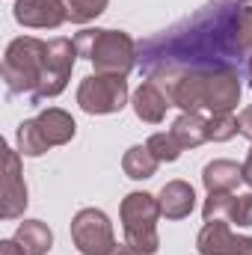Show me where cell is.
<instances>
[{"mask_svg": "<svg viewBox=\"0 0 252 255\" xmlns=\"http://www.w3.org/2000/svg\"><path fill=\"white\" fill-rule=\"evenodd\" d=\"M252 54V3L211 0L193 18L136 45L139 68L175 74L190 68H238Z\"/></svg>", "mask_w": 252, "mask_h": 255, "instance_id": "1", "label": "cell"}, {"mask_svg": "<svg viewBox=\"0 0 252 255\" xmlns=\"http://www.w3.org/2000/svg\"><path fill=\"white\" fill-rule=\"evenodd\" d=\"M154 80L181 113H226L241 104L244 77L241 68H190L175 74H154Z\"/></svg>", "mask_w": 252, "mask_h": 255, "instance_id": "2", "label": "cell"}, {"mask_svg": "<svg viewBox=\"0 0 252 255\" xmlns=\"http://www.w3.org/2000/svg\"><path fill=\"white\" fill-rule=\"evenodd\" d=\"M77 57L92 63L95 74H116L127 77L136 68V42L125 30L107 27H86L74 36Z\"/></svg>", "mask_w": 252, "mask_h": 255, "instance_id": "3", "label": "cell"}, {"mask_svg": "<svg viewBox=\"0 0 252 255\" xmlns=\"http://www.w3.org/2000/svg\"><path fill=\"white\" fill-rule=\"evenodd\" d=\"M45 60H48V42L36 36L12 39L3 54V83L9 95H21L33 101V95L45 83Z\"/></svg>", "mask_w": 252, "mask_h": 255, "instance_id": "4", "label": "cell"}, {"mask_svg": "<svg viewBox=\"0 0 252 255\" xmlns=\"http://www.w3.org/2000/svg\"><path fill=\"white\" fill-rule=\"evenodd\" d=\"M160 202L157 196L145 190H133L122 199L119 208V220H122V232L130 247H136L139 253L154 255L160 250V235H157V220H160Z\"/></svg>", "mask_w": 252, "mask_h": 255, "instance_id": "5", "label": "cell"}, {"mask_svg": "<svg viewBox=\"0 0 252 255\" xmlns=\"http://www.w3.org/2000/svg\"><path fill=\"white\" fill-rule=\"evenodd\" d=\"M77 104L83 113L89 116H110V113H122L130 98L125 77L116 74H86L77 86Z\"/></svg>", "mask_w": 252, "mask_h": 255, "instance_id": "6", "label": "cell"}, {"mask_svg": "<svg viewBox=\"0 0 252 255\" xmlns=\"http://www.w3.org/2000/svg\"><path fill=\"white\" fill-rule=\"evenodd\" d=\"M71 244L80 255H110L116 250V232L101 208H80L71 217Z\"/></svg>", "mask_w": 252, "mask_h": 255, "instance_id": "7", "label": "cell"}, {"mask_svg": "<svg viewBox=\"0 0 252 255\" xmlns=\"http://www.w3.org/2000/svg\"><path fill=\"white\" fill-rule=\"evenodd\" d=\"M77 63V48H74V39H65L57 36L48 42V60H45V83L42 89L33 95L30 104H45V101H54L57 95H63L68 80H71V71Z\"/></svg>", "mask_w": 252, "mask_h": 255, "instance_id": "8", "label": "cell"}, {"mask_svg": "<svg viewBox=\"0 0 252 255\" xmlns=\"http://www.w3.org/2000/svg\"><path fill=\"white\" fill-rule=\"evenodd\" d=\"M30 205L27 184H24V169H21V154L18 148H3V190H0V217L3 220H18L24 217Z\"/></svg>", "mask_w": 252, "mask_h": 255, "instance_id": "9", "label": "cell"}, {"mask_svg": "<svg viewBox=\"0 0 252 255\" xmlns=\"http://www.w3.org/2000/svg\"><path fill=\"white\" fill-rule=\"evenodd\" d=\"M199 255H252V238L235 235L232 223L208 220L196 238Z\"/></svg>", "mask_w": 252, "mask_h": 255, "instance_id": "10", "label": "cell"}, {"mask_svg": "<svg viewBox=\"0 0 252 255\" xmlns=\"http://www.w3.org/2000/svg\"><path fill=\"white\" fill-rule=\"evenodd\" d=\"M12 15L27 30H57L68 21L65 0H15Z\"/></svg>", "mask_w": 252, "mask_h": 255, "instance_id": "11", "label": "cell"}, {"mask_svg": "<svg viewBox=\"0 0 252 255\" xmlns=\"http://www.w3.org/2000/svg\"><path fill=\"white\" fill-rule=\"evenodd\" d=\"M130 107H133V113H136L139 122H145V125H160V122L166 119V110L172 107V101H169V95H166L154 80H142L139 89H136L133 98H130Z\"/></svg>", "mask_w": 252, "mask_h": 255, "instance_id": "12", "label": "cell"}, {"mask_svg": "<svg viewBox=\"0 0 252 255\" xmlns=\"http://www.w3.org/2000/svg\"><path fill=\"white\" fill-rule=\"evenodd\" d=\"M157 202H160V214L166 220H184V217L193 214V208H196V190H193V184L175 178V181H166L160 187Z\"/></svg>", "mask_w": 252, "mask_h": 255, "instance_id": "13", "label": "cell"}, {"mask_svg": "<svg viewBox=\"0 0 252 255\" xmlns=\"http://www.w3.org/2000/svg\"><path fill=\"white\" fill-rule=\"evenodd\" d=\"M36 125H39V130H42L48 148L71 142L74 133H77V122L71 119V113H65L63 107H45V110L36 116Z\"/></svg>", "mask_w": 252, "mask_h": 255, "instance_id": "14", "label": "cell"}, {"mask_svg": "<svg viewBox=\"0 0 252 255\" xmlns=\"http://www.w3.org/2000/svg\"><path fill=\"white\" fill-rule=\"evenodd\" d=\"M244 181V166L226 157H217L205 163L202 169V184L208 193H235V187Z\"/></svg>", "mask_w": 252, "mask_h": 255, "instance_id": "15", "label": "cell"}, {"mask_svg": "<svg viewBox=\"0 0 252 255\" xmlns=\"http://www.w3.org/2000/svg\"><path fill=\"white\" fill-rule=\"evenodd\" d=\"M169 133L178 139V145L187 151V148H199V145H205L211 136H208V116H202V113H181L172 128H169Z\"/></svg>", "mask_w": 252, "mask_h": 255, "instance_id": "16", "label": "cell"}, {"mask_svg": "<svg viewBox=\"0 0 252 255\" xmlns=\"http://www.w3.org/2000/svg\"><path fill=\"white\" fill-rule=\"evenodd\" d=\"M15 241L24 247L27 255H48L54 250V232L42 220H24L15 229Z\"/></svg>", "mask_w": 252, "mask_h": 255, "instance_id": "17", "label": "cell"}, {"mask_svg": "<svg viewBox=\"0 0 252 255\" xmlns=\"http://www.w3.org/2000/svg\"><path fill=\"white\" fill-rule=\"evenodd\" d=\"M160 160L148 151V145H130L125 154H122V172L133 181H145L157 172Z\"/></svg>", "mask_w": 252, "mask_h": 255, "instance_id": "18", "label": "cell"}, {"mask_svg": "<svg viewBox=\"0 0 252 255\" xmlns=\"http://www.w3.org/2000/svg\"><path fill=\"white\" fill-rule=\"evenodd\" d=\"M15 145L21 157H42L48 151V142L42 136V130L36 125V119H24L15 130Z\"/></svg>", "mask_w": 252, "mask_h": 255, "instance_id": "19", "label": "cell"}, {"mask_svg": "<svg viewBox=\"0 0 252 255\" xmlns=\"http://www.w3.org/2000/svg\"><path fill=\"white\" fill-rule=\"evenodd\" d=\"M145 145H148V151L160 160V163H175L178 157H181V145H178V139L169 133V130H163V133H151L148 139H145Z\"/></svg>", "mask_w": 252, "mask_h": 255, "instance_id": "20", "label": "cell"}, {"mask_svg": "<svg viewBox=\"0 0 252 255\" xmlns=\"http://www.w3.org/2000/svg\"><path fill=\"white\" fill-rule=\"evenodd\" d=\"M110 0H65V9H68V21L71 24H89L95 21L98 15H104Z\"/></svg>", "mask_w": 252, "mask_h": 255, "instance_id": "21", "label": "cell"}, {"mask_svg": "<svg viewBox=\"0 0 252 255\" xmlns=\"http://www.w3.org/2000/svg\"><path fill=\"white\" fill-rule=\"evenodd\" d=\"M208 136L214 142H229L232 136H238V116H235V110L211 113L208 116Z\"/></svg>", "mask_w": 252, "mask_h": 255, "instance_id": "22", "label": "cell"}, {"mask_svg": "<svg viewBox=\"0 0 252 255\" xmlns=\"http://www.w3.org/2000/svg\"><path fill=\"white\" fill-rule=\"evenodd\" d=\"M232 202H235V193H208L205 205H202V220H223L229 217L232 211Z\"/></svg>", "mask_w": 252, "mask_h": 255, "instance_id": "23", "label": "cell"}, {"mask_svg": "<svg viewBox=\"0 0 252 255\" xmlns=\"http://www.w3.org/2000/svg\"><path fill=\"white\" fill-rule=\"evenodd\" d=\"M229 223L238 226V229H250L252 226V193L235 196L232 211H229Z\"/></svg>", "mask_w": 252, "mask_h": 255, "instance_id": "24", "label": "cell"}, {"mask_svg": "<svg viewBox=\"0 0 252 255\" xmlns=\"http://www.w3.org/2000/svg\"><path fill=\"white\" fill-rule=\"evenodd\" d=\"M238 133L247 136L252 142V107H244V110L238 113Z\"/></svg>", "mask_w": 252, "mask_h": 255, "instance_id": "25", "label": "cell"}, {"mask_svg": "<svg viewBox=\"0 0 252 255\" xmlns=\"http://www.w3.org/2000/svg\"><path fill=\"white\" fill-rule=\"evenodd\" d=\"M0 255H27V253L15 238H6V241H0Z\"/></svg>", "mask_w": 252, "mask_h": 255, "instance_id": "26", "label": "cell"}, {"mask_svg": "<svg viewBox=\"0 0 252 255\" xmlns=\"http://www.w3.org/2000/svg\"><path fill=\"white\" fill-rule=\"evenodd\" d=\"M110 255H145V253H139V250H136V247H130V244H116V250H113V253Z\"/></svg>", "mask_w": 252, "mask_h": 255, "instance_id": "27", "label": "cell"}, {"mask_svg": "<svg viewBox=\"0 0 252 255\" xmlns=\"http://www.w3.org/2000/svg\"><path fill=\"white\" fill-rule=\"evenodd\" d=\"M241 166H244V181L252 187V148H250V154H247V160H244Z\"/></svg>", "mask_w": 252, "mask_h": 255, "instance_id": "28", "label": "cell"}, {"mask_svg": "<svg viewBox=\"0 0 252 255\" xmlns=\"http://www.w3.org/2000/svg\"><path fill=\"white\" fill-rule=\"evenodd\" d=\"M247 71H250V86H252V54H250V60H247Z\"/></svg>", "mask_w": 252, "mask_h": 255, "instance_id": "29", "label": "cell"}, {"mask_svg": "<svg viewBox=\"0 0 252 255\" xmlns=\"http://www.w3.org/2000/svg\"><path fill=\"white\" fill-rule=\"evenodd\" d=\"M241 3H252V0H241Z\"/></svg>", "mask_w": 252, "mask_h": 255, "instance_id": "30", "label": "cell"}]
</instances>
